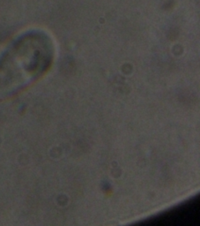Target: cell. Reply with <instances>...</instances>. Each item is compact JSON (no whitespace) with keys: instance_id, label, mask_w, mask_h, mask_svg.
Returning <instances> with one entry per match:
<instances>
[{"instance_id":"6da1fadb","label":"cell","mask_w":200,"mask_h":226,"mask_svg":"<svg viewBox=\"0 0 200 226\" xmlns=\"http://www.w3.org/2000/svg\"><path fill=\"white\" fill-rule=\"evenodd\" d=\"M52 44L47 34L30 32L19 38L0 63V94H9L33 81L48 67Z\"/></svg>"}]
</instances>
